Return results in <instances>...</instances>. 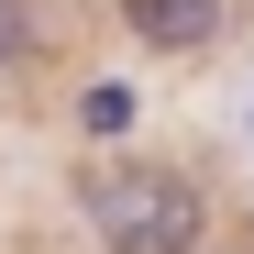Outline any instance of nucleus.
Masks as SVG:
<instances>
[{
  "label": "nucleus",
  "mask_w": 254,
  "mask_h": 254,
  "mask_svg": "<svg viewBox=\"0 0 254 254\" xmlns=\"http://www.w3.org/2000/svg\"><path fill=\"white\" fill-rule=\"evenodd\" d=\"M89 221H100L111 254H199V188L177 166H100Z\"/></svg>",
  "instance_id": "nucleus-1"
},
{
  "label": "nucleus",
  "mask_w": 254,
  "mask_h": 254,
  "mask_svg": "<svg viewBox=\"0 0 254 254\" xmlns=\"http://www.w3.org/2000/svg\"><path fill=\"white\" fill-rule=\"evenodd\" d=\"M122 22H133L155 56H199L210 33H221V0H122Z\"/></svg>",
  "instance_id": "nucleus-2"
},
{
  "label": "nucleus",
  "mask_w": 254,
  "mask_h": 254,
  "mask_svg": "<svg viewBox=\"0 0 254 254\" xmlns=\"http://www.w3.org/2000/svg\"><path fill=\"white\" fill-rule=\"evenodd\" d=\"M0 56H22V0H0Z\"/></svg>",
  "instance_id": "nucleus-3"
}]
</instances>
